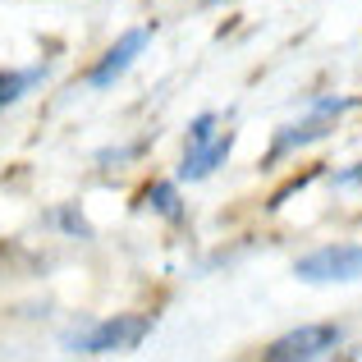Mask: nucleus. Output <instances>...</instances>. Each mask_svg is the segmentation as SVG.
Here are the masks:
<instances>
[{
    "label": "nucleus",
    "instance_id": "nucleus-14",
    "mask_svg": "<svg viewBox=\"0 0 362 362\" xmlns=\"http://www.w3.org/2000/svg\"><path fill=\"white\" fill-rule=\"evenodd\" d=\"M330 184H335V188H362V160H358V165L335 170V175H330Z\"/></svg>",
    "mask_w": 362,
    "mask_h": 362
},
{
    "label": "nucleus",
    "instance_id": "nucleus-7",
    "mask_svg": "<svg viewBox=\"0 0 362 362\" xmlns=\"http://www.w3.org/2000/svg\"><path fill=\"white\" fill-rule=\"evenodd\" d=\"M138 206L142 211H156L160 221H170V225L188 221V206H184V197H179V179H151L138 193Z\"/></svg>",
    "mask_w": 362,
    "mask_h": 362
},
{
    "label": "nucleus",
    "instance_id": "nucleus-8",
    "mask_svg": "<svg viewBox=\"0 0 362 362\" xmlns=\"http://www.w3.org/2000/svg\"><path fill=\"white\" fill-rule=\"evenodd\" d=\"M46 64H23V69H0V110L18 106L28 92H37L46 83Z\"/></svg>",
    "mask_w": 362,
    "mask_h": 362
},
{
    "label": "nucleus",
    "instance_id": "nucleus-4",
    "mask_svg": "<svg viewBox=\"0 0 362 362\" xmlns=\"http://www.w3.org/2000/svg\"><path fill=\"white\" fill-rule=\"evenodd\" d=\"M151 33H156V28H147V23H142V28H124V33L115 37V42H110L106 51H101V60L88 69V88H92V92H106V88H115V83L124 78V74L133 69V60H138V55L147 51Z\"/></svg>",
    "mask_w": 362,
    "mask_h": 362
},
{
    "label": "nucleus",
    "instance_id": "nucleus-9",
    "mask_svg": "<svg viewBox=\"0 0 362 362\" xmlns=\"http://www.w3.org/2000/svg\"><path fill=\"white\" fill-rule=\"evenodd\" d=\"M51 221L60 225V230L69 234V239H97V230L88 225V216L78 211V202H64V206H55V211H51Z\"/></svg>",
    "mask_w": 362,
    "mask_h": 362
},
{
    "label": "nucleus",
    "instance_id": "nucleus-12",
    "mask_svg": "<svg viewBox=\"0 0 362 362\" xmlns=\"http://www.w3.org/2000/svg\"><path fill=\"white\" fill-rule=\"evenodd\" d=\"M216 124H221V115L216 110H202L193 124H188V133H184V147H197V142H206L216 133Z\"/></svg>",
    "mask_w": 362,
    "mask_h": 362
},
{
    "label": "nucleus",
    "instance_id": "nucleus-1",
    "mask_svg": "<svg viewBox=\"0 0 362 362\" xmlns=\"http://www.w3.org/2000/svg\"><path fill=\"white\" fill-rule=\"evenodd\" d=\"M156 330V321L147 312H115L106 321H88L83 330H69L60 339L64 354H78V358H106V354H133L142 349V339Z\"/></svg>",
    "mask_w": 362,
    "mask_h": 362
},
{
    "label": "nucleus",
    "instance_id": "nucleus-3",
    "mask_svg": "<svg viewBox=\"0 0 362 362\" xmlns=\"http://www.w3.org/2000/svg\"><path fill=\"white\" fill-rule=\"evenodd\" d=\"M293 280L303 284H354L362 280V243H321L293 262Z\"/></svg>",
    "mask_w": 362,
    "mask_h": 362
},
{
    "label": "nucleus",
    "instance_id": "nucleus-5",
    "mask_svg": "<svg viewBox=\"0 0 362 362\" xmlns=\"http://www.w3.org/2000/svg\"><path fill=\"white\" fill-rule=\"evenodd\" d=\"M335 129H339V115H321V110H308V115H303L298 124H284V129H275L271 147H266V156L257 160V165H262V170L280 165L284 156H293V151H303V147H312V142L330 138Z\"/></svg>",
    "mask_w": 362,
    "mask_h": 362
},
{
    "label": "nucleus",
    "instance_id": "nucleus-13",
    "mask_svg": "<svg viewBox=\"0 0 362 362\" xmlns=\"http://www.w3.org/2000/svg\"><path fill=\"white\" fill-rule=\"evenodd\" d=\"M358 106H362V97H317L312 101V110H321V115H349Z\"/></svg>",
    "mask_w": 362,
    "mask_h": 362
},
{
    "label": "nucleus",
    "instance_id": "nucleus-10",
    "mask_svg": "<svg viewBox=\"0 0 362 362\" xmlns=\"http://www.w3.org/2000/svg\"><path fill=\"white\" fill-rule=\"evenodd\" d=\"M321 175H326V170H321V165H308V170H303V175H293V179H289V184H284V188H280V193H271V202H266V206H271V211H280V206H284V202H289V197H293V193H303V188H308V184H312V179H321Z\"/></svg>",
    "mask_w": 362,
    "mask_h": 362
},
{
    "label": "nucleus",
    "instance_id": "nucleus-2",
    "mask_svg": "<svg viewBox=\"0 0 362 362\" xmlns=\"http://www.w3.org/2000/svg\"><path fill=\"white\" fill-rule=\"evenodd\" d=\"M339 344H344V326L339 321H308V326L271 339L262 349V358L266 362H317V358H335Z\"/></svg>",
    "mask_w": 362,
    "mask_h": 362
},
{
    "label": "nucleus",
    "instance_id": "nucleus-15",
    "mask_svg": "<svg viewBox=\"0 0 362 362\" xmlns=\"http://www.w3.org/2000/svg\"><path fill=\"white\" fill-rule=\"evenodd\" d=\"M202 5H206V9H216V5H234V0H202Z\"/></svg>",
    "mask_w": 362,
    "mask_h": 362
},
{
    "label": "nucleus",
    "instance_id": "nucleus-11",
    "mask_svg": "<svg viewBox=\"0 0 362 362\" xmlns=\"http://www.w3.org/2000/svg\"><path fill=\"white\" fill-rule=\"evenodd\" d=\"M142 151H147V142H129V147H106V151H97V165L101 170H115V165H124V160H138Z\"/></svg>",
    "mask_w": 362,
    "mask_h": 362
},
{
    "label": "nucleus",
    "instance_id": "nucleus-6",
    "mask_svg": "<svg viewBox=\"0 0 362 362\" xmlns=\"http://www.w3.org/2000/svg\"><path fill=\"white\" fill-rule=\"evenodd\" d=\"M234 142H239V133L234 129H216L206 142H197V147H184V160H179V184H202V179H211L216 170L230 160Z\"/></svg>",
    "mask_w": 362,
    "mask_h": 362
}]
</instances>
